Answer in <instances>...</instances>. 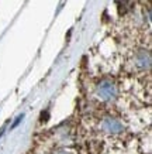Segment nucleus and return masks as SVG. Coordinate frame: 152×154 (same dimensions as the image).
I'll return each instance as SVG.
<instances>
[{
	"label": "nucleus",
	"instance_id": "nucleus-1",
	"mask_svg": "<svg viewBox=\"0 0 152 154\" xmlns=\"http://www.w3.org/2000/svg\"><path fill=\"white\" fill-rule=\"evenodd\" d=\"M96 96L101 102H114L118 98V88H117L115 82L110 79L100 81L96 86Z\"/></svg>",
	"mask_w": 152,
	"mask_h": 154
},
{
	"label": "nucleus",
	"instance_id": "nucleus-2",
	"mask_svg": "<svg viewBox=\"0 0 152 154\" xmlns=\"http://www.w3.org/2000/svg\"><path fill=\"white\" fill-rule=\"evenodd\" d=\"M131 69L135 72H148L151 68V52L148 50H138L134 52V55L130 60Z\"/></svg>",
	"mask_w": 152,
	"mask_h": 154
},
{
	"label": "nucleus",
	"instance_id": "nucleus-3",
	"mask_svg": "<svg viewBox=\"0 0 152 154\" xmlns=\"http://www.w3.org/2000/svg\"><path fill=\"white\" fill-rule=\"evenodd\" d=\"M100 130L106 134L110 136H115V134H120L124 131V126L118 119L115 117H103V120L100 122Z\"/></svg>",
	"mask_w": 152,
	"mask_h": 154
},
{
	"label": "nucleus",
	"instance_id": "nucleus-4",
	"mask_svg": "<svg viewBox=\"0 0 152 154\" xmlns=\"http://www.w3.org/2000/svg\"><path fill=\"white\" fill-rule=\"evenodd\" d=\"M51 154H73L70 150H66V149H59V150H55V151H52Z\"/></svg>",
	"mask_w": 152,
	"mask_h": 154
},
{
	"label": "nucleus",
	"instance_id": "nucleus-5",
	"mask_svg": "<svg viewBox=\"0 0 152 154\" xmlns=\"http://www.w3.org/2000/svg\"><path fill=\"white\" fill-rule=\"evenodd\" d=\"M23 117H24V115H20V116H19V117H17V120H16V122H14V125H13V126H11V129H14V127H16V126H17V125H19V123H20V122H21V120H23Z\"/></svg>",
	"mask_w": 152,
	"mask_h": 154
}]
</instances>
